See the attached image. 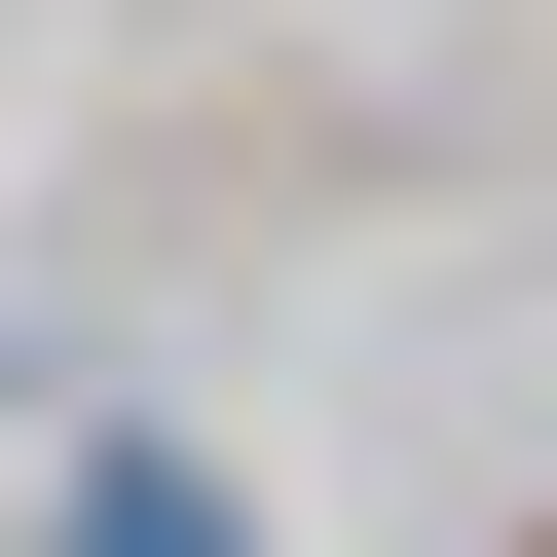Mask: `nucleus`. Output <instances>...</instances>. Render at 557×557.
I'll return each instance as SVG.
<instances>
[{
    "label": "nucleus",
    "mask_w": 557,
    "mask_h": 557,
    "mask_svg": "<svg viewBox=\"0 0 557 557\" xmlns=\"http://www.w3.org/2000/svg\"><path fill=\"white\" fill-rule=\"evenodd\" d=\"M75 557H223V483H186V446H112V483H75Z\"/></svg>",
    "instance_id": "f257e3e1"
}]
</instances>
